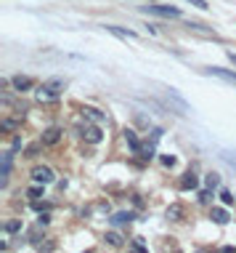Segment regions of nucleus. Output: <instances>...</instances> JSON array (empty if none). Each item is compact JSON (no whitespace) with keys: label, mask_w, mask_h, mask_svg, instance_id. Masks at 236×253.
<instances>
[{"label":"nucleus","mask_w":236,"mask_h":253,"mask_svg":"<svg viewBox=\"0 0 236 253\" xmlns=\"http://www.w3.org/2000/svg\"><path fill=\"white\" fill-rule=\"evenodd\" d=\"M183 219V205L181 203H173L167 208V221H181Z\"/></svg>","instance_id":"15"},{"label":"nucleus","mask_w":236,"mask_h":253,"mask_svg":"<svg viewBox=\"0 0 236 253\" xmlns=\"http://www.w3.org/2000/svg\"><path fill=\"white\" fill-rule=\"evenodd\" d=\"M37 224H40V226H48V224H51V216H48V213H40V216H37Z\"/></svg>","instance_id":"28"},{"label":"nucleus","mask_w":236,"mask_h":253,"mask_svg":"<svg viewBox=\"0 0 236 253\" xmlns=\"http://www.w3.org/2000/svg\"><path fill=\"white\" fill-rule=\"evenodd\" d=\"M162 165H165V168H173V165H175V158H173V155H162Z\"/></svg>","instance_id":"27"},{"label":"nucleus","mask_w":236,"mask_h":253,"mask_svg":"<svg viewBox=\"0 0 236 253\" xmlns=\"http://www.w3.org/2000/svg\"><path fill=\"white\" fill-rule=\"evenodd\" d=\"M138 155H141L143 160H152V158H154V141H152V144H146V147H141Z\"/></svg>","instance_id":"20"},{"label":"nucleus","mask_w":236,"mask_h":253,"mask_svg":"<svg viewBox=\"0 0 236 253\" xmlns=\"http://www.w3.org/2000/svg\"><path fill=\"white\" fill-rule=\"evenodd\" d=\"M146 14H157V16H167V19H178L181 16V8L175 5H143Z\"/></svg>","instance_id":"4"},{"label":"nucleus","mask_w":236,"mask_h":253,"mask_svg":"<svg viewBox=\"0 0 236 253\" xmlns=\"http://www.w3.org/2000/svg\"><path fill=\"white\" fill-rule=\"evenodd\" d=\"M228 59H231V62L236 64V54H234V51H228Z\"/></svg>","instance_id":"30"},{"label":"nucleus","mask_w":236,"mask_h":253,"mask_svg":"<svg viewBox=\"0 0 236 253\" xmlns=\"http://www.w3.org/2000/svg\"><path fill=\"white\" fill-rule=\"evenodd\" d=\"M133 221V213H114L111 216V224H130Z\"/></svg>","instance_id":"19"},{"label":"nucleus","mask_w":236,"mask_h":253,"mask_svg":"<svg viewBox=\"0 0 236 253\" xmlns=\"http://www.w3.org/2000/svg\"><path fill=\"white\" fill-rule=\"evenodd\" d=\"M199 203H212V187H207V190H202L199 192Z\"/></svg>","instance_id":"22"},{"label":"nucleus","mask_w":236,"mask_h":253,"mask_svg":"<svg viewBox=\"0 0 236 253\" xmlns=\"http://www.w3.org/2000/svg\"><path fill=\"white\" fill-rule=\"evenodd\" d=\"M29 176H32V181H37V184H53L56 173H53V168H48V165H35Z\"/></svg>","instance_id":"3"},{"label":"nucleus","mask_w":236,"mask_h":253,"mask_svg":"<svg viewBox=\"0 0 236 253\" xmlns=\"http://www.w3.org/2000/svg\"><path fill=\"white\" fill-rule=\"evenodd\" d=\"M133 248H135V251H146V245H143V243H141V237H135V243H133Z\"/></svg>","instance_id":"29"},{"label":"nucleus","mask_w":236,"mask_h":253,"mask_svg":"<svg viewBox=\"0 0 236 253\" xmlns=\"http://www.w3.org/2000/svg\"><path fill=\"white\" fill-rule=\"evenodd\" d=\"M165 104L170 112H175V115H188V104H186V99L178 94L175 88H170L165 91Z\"/></svg>","instance_id":"1"},{"label":"nucleus","mask_w":236,"mask_h":253,"mask_svg":"<svg viewBox=\"0 0 236 253\" xmlns=\"http://www.w3.org/2000/svg\"><path fill=\"white\" fill-rule=\"evenodd\" d=\"M104 240H106V245H111V248H122V245H125V237H122L120 232H106Z\"/></svg>","instance_id":"13"},{"label":"nucleus","mask_w":236,"mask_h":253,"mask_svg":"<svg viewBox=\"0 0 236 253\" xmlns=\"http://www.w3.org/2000/svg\"><path fill=\"white\" fill-rule=\"evenodd\" d=\"M220 203L223 205H234V194L228 192V190H220Z\"/></svg>","instance_id":"23"},{"label":"nucleus","mask_w":236,"mask_h":253,"mask_svg":"<svg viewBox=\"0 0 236 253\" xmlns=\"http://www.w3.org/2000/svg\"><path fill=\"white\" fill-rule=\"evenodd\" d=\"M0 128H3V133H11V131H16V128H19V120H14V118H5L3 123H0Z\"/></svg>","instance_id":"18"},{"label":"nucleus","mask_w":236,"mask_h":253,"mask_svg":"<svg viewBox=\"0 0 236 253\" xmlns=\"http://www.w3.org/2000/svg\"><path fill=\"white\" fill-rule=\"evenodd\" d=\"M61 80H51V83H45V86H40L35 91V96H37V101H58L61 99Z\"/></svg>","instance_id":"2"},{"label":"nucleus","mask_w":236,"mask_h":253,"mask_svg":"<svg viewBox=\"0 0 236 253\" xmlns=\"http://www.w3.org/2000/svg\"><path fill=\"white\" fill-rule=\"evenodd\" d=\"M40 147H45L43 141H40V144H32V147L27 149V158H37V152H40Z\"/></svg>","instance_id":"25"},{"label":"nucleus","mask_w":236,"mask_h":253,"mask_svg":"<svg viewBox=\"0 0 236 253\" xmlns=\"http://www.w3.org/2000/svg\"><path fill=\"white\" fill-rule=\"evenodd\" d=\"M207 187H212V190H215V187H220V176H218V173H207Z\"/></svg>","instance_id":"24"},{"label":"nucleus","mask_w":236,"mask_h":253,"mask_svg":"<svg viewBox=\"0 0 236 253\" xmlns=\"http://www.w3.org/2000/svg\"><path fill=\"white\" fill-rule=\"evenodd\" d=\"M82 115H85V118H90L93 123H104V120H106V115L98 112V109H93V107H85V109H82Z\"/></svg>","instance_id":"16"},{"label":"nucleus","mask_w":236,"mask_h":253,"mask_svg":"<svg viewBox=\"0 0 236 253\" xmlns=\"http://www.w3.org/2000/svg\"><path fill=\"white\" fill-rule=\"evenodd\" d=\"M210 219H212L215 224H220V226L231 221V216H228V211H226V208H218V205H212V211H210Z\"/></svg>","instance_id":"11"},{"label":"nucleus","mask_w":236,"mask_h":253,"mask_svg":"<svg viewBox=\"0 0 236 253\" xmlns=\"http://www.w3.org/2000/svg\"><path fill=\"white\" fill-rule=\"evenodd\" d=\"M205 72H207V75H212V77H220V80L231 83V86H236V72H231V69H223V67H207Z\"/></svg>","instance_id":"8"},{"label":"nucleus","mask_w":236,"mask_h":253,"mask_svg":"<svg viewBox=\"0 0 236 253\" xmlns=\"http://www.w3.org/2000/svg\"><path fill=\"white\" fill-rule=\"evenodd\" d=\"M106 30L111 32V35H117V37H122V40H135V32L133 30H125V27H117V24H106Z\"/></svg>","instance_id":"10"},{"label":"nucleus","mask_w":236,"mask_h":253,"mask_svg":"<svg viewBox=\"0 0 236 253\" xmlns=\"http://www.w3.org/2000/svg\"><path fill=\"white\" fill-rule=\"evenodd\" d=\"M61 139H64V131H61L58 126H51V128H45V131H43V136H40V141H43L45 147H56Z\"/></svg>","instance_id":"5"},{"label":"nucleus","mask_w":236,"mask_h":253,"mask_svg":"<svg viewBox=\"0 0 236 253\" xmlns=\"http://www.w3.org/2000/svg\"><path fill=\"white\" fill-rule=\"evenodd\" d=\"M43 187H45V184H37V181H35V184L29 187V192H27V194H29L32 200H37V197H40V194H43Z\"/></svg>","instance_id":"21"},{"label":"nucleus","mask_w":236,"mask_h":253,"mask_svg":"<svg viewBox=\"0 0 236 253\" xmlns=\"http://www.w3.org/2000/svg\"><path fill=\"white\" fill-rule=\"evenodd\" d=\"M125 141L130 144V149H133L135 155L141 152V141H138V136H135V131H133V128H125Z\"/></svg>","instance_id":"14"},{"label":"nucleus","mask_w":236,"mask_h":253,"mask_svg":"<svg viewBox=\"0 0 236 253\" xmlns=\"http://www.w3.org/2000/svg\"><path fill=\"white\" fill-rule=\"evenodd\" d=\"M188 3L194 5V8H199V11H207L210 5H207V0H188Z\"/></svg>","instance_id":"26"},{"label":"nucleus","mask_w":236,"mask_h":253,"mask_svg":"<svg viewBox=\"0 0 236 253\" xmlns=\"http://www.w3.org/2000/svg\"><path fill=\"white\" fill-rule=\"evenodd\" d=\"M196 187H199V176L194 171H186L181 179V190H196Z\"/></svg>","instance_id":"12"},{"label":"nucleus","mask_w":236,"mask_h":253,"mask_svg":"<svg viewBox=\"0 0 236 253\" xmlns=\"http://www.w3.org/2000/svg\"><path fill=\"white\" fill-rule=\"evenodd\" d=\"M80 136L88 144H101V139H104V133H101V128H98V123L96 126H82V131H80Z\"/></svg>","instance_id":"7"},{"label":"nucleus","mask_w":236,"mask_h":253,"mask_svg":"<svg viewBox=\"0 0 236 253\" xmlns=\"http://www.w3.org/2000/svg\"><path fill=\"white\" fill-rule=\"evenodd\" d=\"M3 229L8 232V235H14V232H22V219H8V221L3 224Z\"/></svg>","instance_id":"17"},{"label":"nucleus","mask_w":236,"mask_h":253,"mask_svg":"<svg viewBox=\"0 0 236 253\" xmlns=\"http://www.w3.org/2000/svg\"><path fill=\"white\" fill-rule=\"evenodd\" d=\"M11 86H14L16 94H27V91L35 88V80L27 77V75H14V77H11Z\"/></svg>","instance_id":"6"},{"label":"nucleus","mask_w":236,"mask_h":253,"mask_svg":"<svg viewBox=\"0 0 236 253\" xmlns=\"http://www.w3.org/2000/svg\"><path fill=\"white\" fill-rule=\"evenodd\" d=\"M11 165H14V149H8V152H3V165H0V181H8L11 176Z\"/></svg>","instance_id":"9"}]
</instances>
